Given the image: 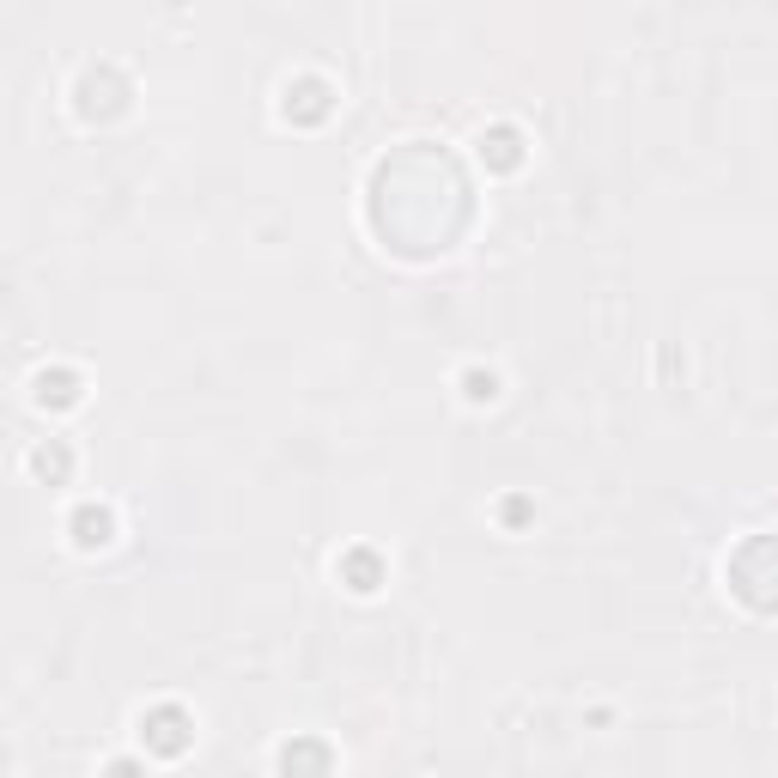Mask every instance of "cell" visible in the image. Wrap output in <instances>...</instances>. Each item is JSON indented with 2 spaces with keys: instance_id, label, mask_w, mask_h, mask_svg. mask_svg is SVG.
<instances>
[{
  "instance_id": "cell-4",
  "label": "cell",
  "mask_w": 778,
  "mask_h": 778,
  "mask_svg": "<svg viewBox=\"0 0 778 778\" xmlns=\"http://www.w3.org/2000/svg\"><path fill=\"white\" fill-rule=\"evenodd\" d=\"M110 778H134V766H128V760H122V766H110Z\"/></svg>"
},
{
  "instance_id": "cell-3",
  "label": "cell",
  "mask_w": 778,
  "mask_h": 778,
  "mask_svg": "<svg viewBox=\"0 0 778 778\" xmlns=\"http://www.w3.org/2000/svg\"><path fill=\"white\" fill-rule=\"evenodd\" d=\"M43 402H73V377H67V371L43 377Z\"/></svg>"
},
{
  "instance_id": "cell-1",
  "label": "cell",
  "mask_w": 778,
  "mask_h": 778,
  "mask_svg": "<svg viewBox=\"0 0 778 778\" xmlns=\"http://www.w3.org/2000/svg\"><path fill=\"white\" fill-rule=\"evenodd\" d=\"M146 730H152V742H159L165 754H177V748L189 742V736H183V712H171V706H165V712H152Z\"/></svg>"
},
{
  "instance_id": "cell-2",
  "label": "cell",
  "mask_w": 778,
  "mask_h": 778,
  "mask_svg": "<svg viewBox=\"0 0 778 778\" xmlns=\"http://www.w3.org/2000/svg\"><path fill=\"white\" fill-rule=\"evenodd\" d=\"M73 529H80V548H98V541H110V511H80L73 517Z\"/></svg>"
}]
</instances>
